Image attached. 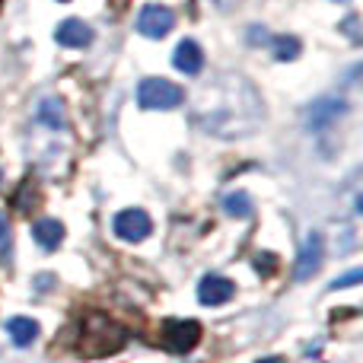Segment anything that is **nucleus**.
I'll return each mask as SVG.
<instances>
[{
	"mask_svg": "<svg viewBox=\"0 0 363 363\" xmlns=\"http://www.w3.org/2000/svg\"><path fill=\"white\" fill-rule=\"evenodd\" d=\"M128 328L121 322H115L108 313H89L80 322V338H77V354L86 360L112 357L128 345Z\"/></svg>",
	"mask_w": 363,
	"mask_h": 363,
	"instance_id": "1",
	"label": "nucleus"
},
{
	"mask_svg": "<svg viewBox=\"0 0 363 363\" xmlns=\"http://www.w3.org/2000/svg\"><path fill=\"white\" fill-rule=\"evenodd\" d=\"M138 102L140 108H176L185 102V93H182V86H176V83L169 80H160V77H147L144 83L138 86Z\"/></svg>",
	"mask_w": 363,
	"mask_h": 363,
	"instance_id": "2",
	"label": "nucleus"
},
{
	"mask_svg": "<svg viewBox=\"0 0 363 363\" xmlns=\"http://www.w3.org/2000/svg\"><path fill=\"white\" fill-rule=\"evenodd\" d=\"M201 341V325L194 319H166L163 328H160V345L172 354H188L194 351Z\"/></svg>",
	"mask_w": 363,
	"mask_h": 363,
	"instance_id": "3",
	"label": "nucleus"
},
{
	"mask_svg": "<svg viewBox=\"0 0 363 363\" xmlns=\"http://www.w3.org/2000/svg\"><path fill=\"white\" fill-rule=\"evenodd\" d=\"M172 26H176V13H172L169 6L150 4V6H144V10H140V16H138V32L144 38H163V35H169Z\"/></svg>",
	"mask_w": 363,
	"mask_h": 363,
	"instance_id": "4",
	"label": "nucleus"
},
{
	"mask_svg": "<svg viewBox=\"0 0 363 363\" xmlns=\"http://www.w3.org/2000/svg\"><path fill=\"white\" fill-rule=\"evenodd\" d=\"M115 236L125 239V242H144L147 236H150L153 223L150 217H147L144 211H138V207H128V211H121L118 217H115Z\"/></svg>",
	"mask_w": 363,
	"mask_h": 363,
	"instance_id": "5",
	"label": "nucleus"
},
{
	"mask_svg": "<svg viewBox=\"0 0 363 363\" xmlns=\"http://www.w3.org/2000/svg\"><path fill=\"white\" fill-rule=\"evenodd\" d=\"M322 258H325V245H322V236L319 233H309L303 239V249L296 255V268H294V277L296 281H309L315 271L322 268Z\"/></svg>",
	"mask_w": 363,
	"mask_h": 363,
	"instance_id": "6",
	"label": "nucleus"
},
{
	"mask_svg": "<svg viewBox=\"0 0 363 363\" xmlns=\"http://www.w3.org/2000/svg\"><path fill=\"white\" fill-rule=\"evenodd\" d=\"M233 294H236V284H233L230 277L207 274V277H201V284H198V300L204 303V306H223V303L233 300Z\"/></svg>",
	"mask_w": 363,
	"mask_h": 363,
	"instance_id": "7",
	"label": "nucleus"
},
{
	"mask_svg": "<svg viewBox=\"0 0 363 363\" xmlns=\"http://www.w3.org/2000/svg\"><path fill=\"white\" fill-rule=\"evenodd\" d=\"M57 42H61L64 48H86V45L93 42V29H89L83 19H64V23L57 26Z\"/></svg>",
	"mask_w": 363,
	"mask_h": 363,
	"instance_id": "8",
	"label": "nucleus"
},
{
	"mask_svg": "<svg viewBox=\"0 0 363 363\" xmlns=\"http://www.w3.org/2000/svg\"><path fill=\"white\" fill-rule=\"evenodd\" d=\"M172 64H176V70H182V74H198V70L204 67V51H201L198 42L185 38V42H179L176 55H172Z\"/></svg>",
	"mask_w": 363,
	"mask_h": 363,
	"instance_id": "9",
	"label": "nucleus"
},
{
	"mask_svg": "<svg viewBox=\"0 0 363 363\" xmlns=\"http://www.w3.org/2000/svg\"><path fill=\"white\" fill-rule=\"evenodd\" d=\"M32 236H35V242L42 245L45 252H55L57 245H61V239H64V223L61 220H38L35 226H32Z\"/></svg>",
	"mask_w": 363,
	"mask_h": 363,
	"instance_id": "10",
	"label": "nucleus"
},
{
	"mask_svg": "<svg viewBox=\"0 0 363 363\" xmlns=\"http://www.w3.org/2000/svg\"><path fill=\"white\" fill-rule=\"evenodd\" d=\"M6 335L13 338V345L26 347V345H32V341L38 338V322L26 319V315H13V319L6 322Z\"/></svg>",
	"mask_w": 363,
	"mask_h": 363,
	"instance_id": "11",
	"label": "nucleus"
},
{
	"mask_svg": "<svg viewBox=\"0 0 363 363\" xmlns=\"http://www.w3.org/2000/svg\"><path fill=\"white\" fill-rule=\"evenodd\" d=\"M345 112V102L341 99H322L309 108V128H325L328 121H335Z\"/></svg>",
	"mask_w": 363,
	"mask_h": 363,
	"instance_id": "12",
	"label": "nucleus"
},
{
	"mask_svg": "<svg viewBox=\"0 0 363 363\" xmlns=\"http://www.w3.org/2000/svg\"><path fill=\"white\" fill-rule=\"evenodd\" d=\"M42 204V194H38V185L32 179H26L23 185L16 188V194H13V207H16L19 213H26V217H29L32 211H35V207Z\"/></svg>",
	"mask_w": 363,
	"mask_h": 363,
	"instance_id": "13",
	"label": "nucleus"
},
{
	"mask_svg": "<svg viewBox=\"0 0 363 363\" xmlns=\"http://www.w3.org/2000/svg\"><path fill=\"white\" fill-rule=\"evenodd\" d=\"M38 121L48 128H61L64 125V102L57 96H48V99L38 106Z\"/></svg>",
	"mask_w": 363,
	"mask_h": 363,
	"instance_id": "14",
	"label": "nucleus"
},
{
	"mask_svg": "<svg viewBox=\"0 0 363 363\" xmlns=\"http://www.w3.org/2000/svg\"><path fill=\"white\" fill-rule=\"evenodd\" d=\"M223 211L230 213V217H252V201L245 191H230L223 198Z\"/></svg>",
	"mask_w": 363,
	"mask_h": 363,
	"instance_id": "15",
	"label": "nucleus"
},
{
	"mask_svg": "<svg viewBox=\"0 0 363 363\" xmlns=\"http://www.w3.org/2000/svg\"><path fill=\"white\" fill-rule=\"evenodd\" d=\"M300 38H294V35H277L274 38V57L277 61H294L296 55H300Z\"/></svg>",
	"mask_w": 363,
	"mask_h": 363,
	"instance_id": "16",
	"label": "nucleus"
},
{
	"mask_svg": "<svg viewBox=\"0 0 363 363\" xmlns=\"http://www.w3.org/2000/svg\"><path fill=\"white\" fill-rule=\"evenodd\" d=\"M255 271L264 277H271L277 271V258L271 255V252H262V255H255Z\"/></svg>",
	"mask_w": 363,
	"mask_h": 363,
	"instance_id": "17",
	"label": "nucleus"
},
{
	"mask_svg": "<svg viewBox=\"0 0 363 363\" xmlns=\"http://www.w3.org/2000/svg\"><path fill=\"white\" fill-rule=\"evenodd\" d=\"M363 281V271H347V277H341V281L332 284V290H345V287H354V284Z\"/></svg>",
	"mask_w": 363,
	"mask_h": 363,
	"instance_id": "18",
	"label": "nucleus"
},
{
	"mask_svg": "<svg viewBox=\"0 0 363 363\" xmlns=\"http://www.w3.org/2000/svg\"><path fill=\"white\" fill-rule=\"evenodd\" d=\"M357 23H360V16H357V13H351V16L345 19V29L351 32V38H354V42H360V35H357Z\"/></svg>",
	"mask_w": 363,
	"mask_h": 363,
	"instance_id": "19",
	"label": "nucleus"
},
{
	"mask_svg": "<svg viewBox=\"0 0 363 363\" xmlns=\"http://www.w3.org/2000/svg\"><path fill=\"white\" fill-rule=\"evenodd\" d=\"M10 242V223H6V217L0 213V245Z\"/></svg>",
	"mask_w": 363,
	"mask_h": 363,
	"instance_id": "20",
	"label": "nucleus"
},
{
	"mask_svg": "<svg viewBox=\"0 0 363 363\" xmlns=\"http://www.w3.org/2000/svg\"><path fill=\"white\" fill-rule=\"evenodd\" d=\"M213 4H217V6H220V10H230V6H233V4H236V0H213Z\"/></svg>",
	"mask_w": 363,
	"mask_h": 363,
	"instance_id": "21",
	"label": "nucleus"
},
{
	"mask_svg": "<svg viewBox=\"0 0 363 363\" xmlns=\"http://www.w3.org/2000/svg\"><path fill=\"white\" fill-rule=\"evenodd\" d=\"M115 6H118V13H121V10L128 6V0H115Z\"/></svg>",
	"mask_w": 363,
	"mask_h": 363,
	"instance_id": "22",
	"label": "nucleus"
},
{
	"mask_svg": "<svg viewBox=\"0 0 363 363\" xmlns=\"http://www.w3.org/2000/svg\"><path fill=\"white\" fill-rule=\"evenodd\" d=\"M258 363H284L281 357H274V360H258Z\"/></svg>",
	"mask_w": 363,
	"mask_h": 363,
	"instance_id": "23",
	"label": "nucleus"
},
{
	"mask_svg": "<svg viewBox=\"0 0 363 363\" xmlns=\"http://www.w3.org/2000/svg\"><path fill=\"white\" fill-rule=\"evenodd\" d=\"M338 4H347V0H338Z\"/></svg>",
	"mask_w": 363,
	"mask_h": 363,
	"instance_id": "24",
	"label": "nucleus"
},
{
	"mask_svg": "<svg viewBox=\"0 0 363 363\" xmlns=\"http://www.w3.org/2000/svg\"><path fill=\"white\" fill-rule=\"evenodd\" d=\"M0 6H4V0H0Z\"/></svg>",
	"mask_w": 363,
	"mask_h": 363,
	"instance_id": "25",
	"label": "nucleus"
}]
</instances>
